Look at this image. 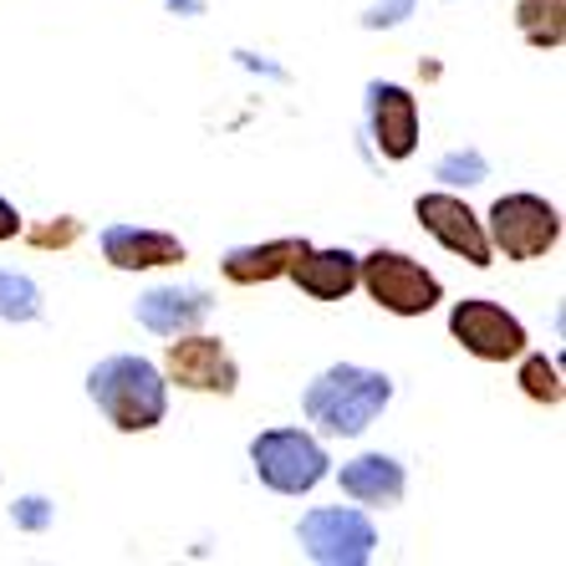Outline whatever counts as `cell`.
Returning <instances> with one entry per match:
<instances>
[{
  "label": "cell",
  "mask_w": 566,
  "mask_h": 566,
  "mask_svg": "<svg viewBox=\"0 0 566 566\" xmlns=\"http://www.w3.org/2000/svg\"><path fill=\"white\" fill-rule=\"evenodd\" d=\"M394 403V378L363 363H332L327 373H316L302 394L306 423H316V434L327 439H357L368 434L373 419Z\"/></svg>",
  "instance_id": "6da1fadb"
},
{
  "label": "cell",
  "mask_w": 566,
  "mask_h": 566,
  "mask_svg": "<svg viewBox=\"0 0 566 566\" xmlns=\"http://www.w3.org/2000/svg\"><path fill=\"white\" fill-rule=\"evenodd\" d=\"M87 398L103 409V419L118 434H148L169 413V378L148 357L113 353L87 373Z\"/></svg>",
  "instance_id": "7a4b0ae2"
},
{
  "label": "cell",
  "mask_w": 566,
  "mask_h": 566,
  "mask_svg": "<svg viewBox=\"0 0 566 566\" xmlns=\"http://www.w3.org/2000/svg\"><path fill=\"white\" fill-rule=\"evenodd\" d=\"M251 470L276 495H312L332 474V460L322 439L306 429H261L251 439Z\"/></svg>",
  "instance_id": "3957f363"
},
{
  "label": "cell",
  "mask_w": 566,
  "mask_h": 566,
  "mask_svg": "<svg viewBox=\"0 0 566 566\" xmlns=\"http://www.w3.org/2000/svg\"><path fill=\"white\" fill-rule=\"evenodd\" d=\"M357 286L394 316H429L444 302V281L429 265L403 251H382V245L357 255Z\"/></svg>",
  "instance_id": "277c9868"
},
{
  "label": "cell",
  "mask_w": 566,
  "mask_h": 566,
  "mask_svg": "<svg viewBox=\"0 0 566 566\" xmlns=\"http://www.w3.org/2000/svg\"><path fill=\"white\" fill-rule=\"evenodd\" d=\"M485 235L505 261H541L562 240V214H556L552 199L531 195V189H515V195H501L490 205Z\"/></svg>",
  "instance_id": "5b68a950"
},
{
  "label": "cell",
  "mask_w": 566,
  "mask_h": 566,
  "mask_svg": "<svg viewBox=\"0 0 566 566\" xmlns=\"http://www.w3.org/2000/svg\"><path fill=\"white\" fill-rule=\"evenodd\" d=\"M296 541L316 566H363L378 552V526L357 505H316L296 521Z\"/></svg>",
  "instance_id": "8992f818"
},
{
  "label": "cell",
  "mask_w": 566,
  "mask_h": 566,
  "mask_svg": "<svg viewBox=\"0 0 566 566\" xmlns=\"http://www.w3.org/2000/svg\"><path fill=\"white\" fill-rule=\"evenodd\" d=\"M449 337L464 347L480 363H515L526 353L531 332L515 312H505L501 302H485V296H464L449 312Z\"/></svg>",
  "instance_id": "52a82bcc"
},
{
  "label": "cell",
  "mask_w": 566,
  "mask_h": 566,
  "mask_svg": "<svg viewBox=\"0 0 566 566\" xmlns=\"http://www.w3.org/2000/svg\"><path fill=\"white\" fill-rule=\"evenodd\" d=\"M164 378L179 382L185 394L230 398L240 388V363L210 332H179V337H169V347H164Z\"/></svg>",
  "instance_id": "ba28073f"
},
{
  "label": "cell",
  "mask_w": 566,
  "mask_h": 566,
  "mask_svg": "<svg viewBox=\"0 0 566 566\" xmlns=\"http://www.w3.org/2000/svg\"><path fill=\"white\" fill-rule=\"evenodd\" d=\"M413 214H419V224L439 240V245H444L449 255L470 261L474 271L495 265V245H490V235H485V220H480L460 195H449V189H429V195L413 199Z\"/></svg>",
  "instance_id": "9c48e42d"
},
{
  "label": "cell",
  "mask_w": 566,
  "mask_h": 566,
  "mask_svg": "<svg viewBox=\"0 0 566 566\" xmlns=\"http://www.w3.org/2000/svg\"><path fill=\"white\" fill-rule=\"evenodd\" d=\"M368 128L382 158L394 164L413 158L419 154V97L398 82H368Z\"/></svg>",
  "instance_id": "30bf717a"
},
{
  "label": "cell",
  "mask_w": 566,
  "mask_h": 566,
  "mask_svg": "<svg viewBox=\"0 0 566 566\" xmlns=\"http://www.w3.org/2000/svg\"><path fill=\"white\" fill-rule=\"evenodd\" d=\"M103 255L113 271H158V265L189 261L185 240L174 230H144V224H103Z\"/></svg>",
  "instance_id": "8fae6325"
},
{
  "label": "cell",
  "mask_w": 566,
  "mask_h": 566,
  "mask_svg": "<svg viewBox=\"0 0 566 566\" xmlns=\"http://www.w3.org/2000/svg\"><path fill=\"white\" fill-rule=\"evenodd\" d=\"M286 276L296 281V291L312 296V302H347V296L357 291V255L347 251V245L316 251L312 240H306L302 251L291 255Z\"/></svg>",
  "instance_id": "7c38bea8"
},
{
  "label": "cell",
  "mask_w": 566,
  "mask_h": 566,
  "mask_svg": "<svg viewBox=\"0 0 566 566\" xmlns=\"http://www.w3.org/2000/svg\"><path fill=\"white\" fill-rule=\"evenodd\" d=\"M210 312H214V296L205 286H154V291H144V296H138V306H133L138 327H148L154 337L199 332Z\"/></svg>",
  "instance_id": "4fadbf2b"
},
{
  "label": "cell",
  "mask_w": 566,
  "mask_h": 566,
  "mask_svg": "<svg viewBox=\"0 0 566 566\" xmlns=\"http://www.w3.org/2000/svg\"><path fill=\"white\" fill-rule=\"evenodd\" d=\"M337 485H343V495L357 505H398L403 490H409V470H403L394 454L373 449V454H357V460H347L343 470H337Z\"/></svg>",
  "instance_id": "5bb4252c"
},
{
  "label": "cell",
  "mask_w": 566,
  "mask_h": 566,
  "mask_svg": "<svg viewBox=\"0 0 566 566\" xmlns=\"http://www.w3.org/2000/svg\"><path fill=\"white\" fill-rule=\"evenodd\" d=\"M306 245V235H281V240H265V245H235L224 251L220 271L230 286H271V281L286 276L291 255Z\"/></svg>",
  "instance_id": "9a60e30c"
},
{
  "label": "cell",
  "mask_w": 566,
  "mask_h": 566,
  "mask_svg": "<svg viewBox=\"0 0 566 566\" xmlns=\"http://www.w3.org/2000/svg\"><path fill=\"white\" fill-rule=\"evenodd\" d=\"M515 31L536 52H556L566 41V0H515Z\"/></svg>",
  "instance_id": "2e32d148"
},
{
  "label": "cell",
  "mask_w": 566,
  "mask_h": 566,
  "mask_svg": "<svg viewBox=\"0 0 566 566\" xmlns=\"http://www.w3.org/2000/svg\"><path fill=\"white\" fill-rule=\"evenodd\" d=\"M515 382H521V394L531 398V403H546V409H562V368H556L546 353H521V373H515Z\"/></svg>",
  "instance_id": "e0dca14e"
},
{
  "label": "cell",
  "mask_w": 566,
  "mask_h": 566,
  "mask_svg": "<svg viewBox=\"0 0 566 566\" xmlns=\"http://www.w3.org/2000/svg\"><path fill=\"white\" fill-rule=\"evenodd\" d=\"M41 286L21 271H0V322H36Z\"/></svg>",
  "instance_id": "ac0fdd59"
},
{
  "label": "cell",
  "mask_w": 566,
  "mask_h": 566,
  "mask_svg": "<svg viewBox=\"0 0 566 566\" xmlns=\"http://www.w3.org/2000/svg\"><path fill=\"white\" fill-rule=\"evenodd\" d=\"M434 179H444V185H485L490 164L480 148H454V154H444L434 164Z\"/></svg>",
  "instance_id": "d6986e66"
},
{
  "label": "cell",
  "mask_w": 566,
  "mask_h": 566,
  "mask_svg": "<svg viewBox=\"0 0 566 566\" xmlns=\"http://www.w3.org/2000/svg\"><path fill=\"white\" fill-rule=\"evenodd\" d=\"M21 230H27V224H21ZM27 240L36 245V251H66V245H77V240H82V220L56 214V220H46V224H31Z\"/></svg>",
  "instance_id": "ffe728a7"
},
{
  "label": "cell",
  "mask_w": 566,
  "mask_h": 566,
  "mask_svg": "<svg viewBox=\"0 0 566 566\" xmlns=\"http://www.w3.org/2000/svg\"><path fill=\"white\" fill-rule=\"evenodd\" d=\"M11 521H15V531H27V536H41V531H52L56 505L46 501V495H21V501L11 505Z\"/></svg>",
  "instance_id": "44dd1931"
},
{
  "label": "cell",
  "mask_w": 566,
  "mask_h": 566,
  "mask_svg": "<svg viewBox=\"0 0 566 566\" xmlns=\"http://www.w3.org/2000/svg\"><path fill=\"white\" fill-rule=\"evenodd\" d=\"M413 6H419V0H378V6H373L368 15H363V27L368 31H382V27H398V21H403V15L413 11Z\"/></svg>",
  "instance_id": "7402d4cb"
},
{
  "label": "cell",
  "mask_w": 566,
  "mask_h": 566,
  "mask_svg": "<svg viewBox=\"0 0 566 566\" xmlns=\"http://www.w3.org/2000/svg\"><path fill=\"white\" fill-rule=\"evenodd\" d=\"M15 235H21V210L0 195V245H6V240H15Z\"/></svg>",
  "instance_id": "603a6c76"
},
{
  "label": "cell",
  "mask_w": 566,
  "mask_h": 566,
  "mask_svg": "<svg viewBox=\"0 0 566 566\" xmlns=\"http://www.w3.org/2000/svg\"><path fill=\"white\" fill-rule=\"evenodd\" d=\"M174 15H205V0H164Z\"/></svg>",
  "instance_id": "cb8c5ba5"
}]
</instances>
